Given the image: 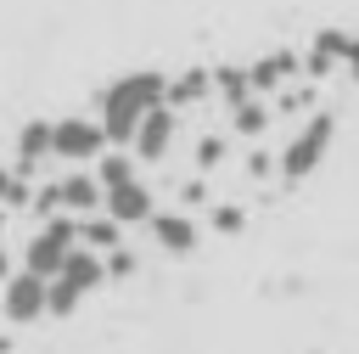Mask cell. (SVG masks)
I'll use <instances>...</instances> for the list:
<instances>
[{"instance_id": "obj_5", "label": "cell", "mask_w": 359, "mask_h": 354, "mask_svg": "<svg viewBox=\"0 0 359 354\" xmlns=\"http://www.w3.org/2000/svg\"><path fill=\"white\" fill-rule=\"evenodd\" d=\"M0 315H6L11 326H34V320H45V281L28 275V270H11V275L0 281Z\"/></svg>"}, {"instance_id": "obj_22", "label": "cell", "mask_w": 359, "mask_h": 354, "mask_svg": "<svg viewBox=\"0 0 359 354\" xmlns=\"http://www.w3.org/2000/svg\"><path fill=\"white\" fill-rule=\"evenodd\" d=\"M135 270H140V264H135L129 247H112V253H107V281H112V275H135Z\"/></svg>"}, {"instance_id": "obj_18", "label": "cell", "mask_w": 359, "mask_h": 354, "mask_svg": "<svg viewBox=\"0 0 359 354\" xmlns=\"http://www.w3.org/2000/svg\"><path fill=\"white\" fill-rule=\"evenodd\" d=\"M213 90H219V96H224L230 107L252 96V90H247V73H236V67H219V73H213Z\"/></svg>"}, {"instance_id": "obj_7", "label": "cell", "mask_w": 359, "mask_h": 354, "mask_svg": "<svg viewBox=\"0 0 359 354\" xmlns=\"http://www.w3.org/2000/svg\"><path fill=\"white\" fill-rule=\"evenodd\" d=\"M101 214L118 219V225H151V214H157L151 185H146V180H123V185H112V191L101 197Z\"/></svg>"}, {"instance_id": "obj_12", "label": "cell", "mask_w": 359, "mask_h": 354, "mask_svg": "<svg viewBox=\"0 0 359 354\" xmlns=\"http://www.w3.org/2000/svg\"><path fill=\"white\" fill-rule=\"evenodd\" d=\"M303 62L292 56V51H275V56H264V62H252L247 67V90L252 96H264V90H280V79H292Z\"/></svg>"}, {"instance_id": "obj_20", "label": "cell", "mask_w": 359, "mask_h": 354, "mask_svg": "<svg viewBox=\"0 0 359 354\" xmlns=\"http://www.w3.org/2000/svg\"><path fill=\"white\" fill-rule=\"evenodd\" d=\"M241 225H247V214H241L236 202H219V208H213V230H224V236H236Z\"/></svg>"}, {"instance_id": "obj_4", "label": "cell", "mask_w": 359, "mask_h": 354, "mask_svg": "<svg viewBox=\"0 0 359 354\" xmlns=\"http://www.w3.org/2000/svg\"><path fill=\"white\" fill-rule=\"evenodd\" d=\"M107 146H112V140H107L101 118L67 112V118H56V124H50V157H62V163H95Z\"/></svg>"}, {"instance_id": "obj_9", "label": "cell", "mask_w": 359, "mask_h": 354, "mask_svg": "<svg viewBox=\"0 0 359 354\" xmlns=\"http://www.w3.org/2000/svg\"><path fill=\"white\" fill-rule=\"evenodd\" d=\"M101 197H107V191H101L95 174H84V169L67 174V180H56V208H67V214H79V219H84V214H101Z\"/></svg>"}, {"instance_id": "obj_15", "label": "cell", "mask_w": 359, "mask_h": 354, "mask_svg": "<svg viewBox=\"0 0 359 354\" xmlns=\"http://www.w3.org/2000/svg\"><path fill=\"white\" fill-rule=\"evenodd\" d=\"M90 174H95V185H101V191H112V185L135 180V152H118V146H107V152L90 163Z\"/></svg>"}, {"instance_id": "obj_13", "label": "cell", "mask_w": 359, "mask_h": 354, "mask_svg": "<svg viewBox=\"0 0 359 354\" xmlns=\"http://www.w3.org/2000/svg\"><path fill=\"white\" fill-rule=\"evenodd\" d=\"M79 247H90V253H112V247H123V225L118 219H107V214H84L79 219Z\"/></svg>"}, {"instance_id": "obj_19", "label": "cell", "mask_w": 359, "mask_h": 354, "mask_svg": "<svg viewBox=\"0 0 359 354\" xmlns=\"http://www.w3.org/2000/svg\"><path fill=\"white\" fill-rule=\"evenodd\" d=\"M17 202H28V180L17 169H0V208H17Z\"/></svg>"}, {"instance_id": "obj_14", "label": "cell", "mask_w": 359, "mask_h": 354, "mask_svg": "<svg viewBox=\"0 0 359 354\" xmlns=\"http://www.w3.org/2000/svg\"><path fill=\"white\" fill-rule=\"evenodd\" d=\"M342 51H348V34H337V28H325L314 45H309V56H303V73H314V79H325L337 62H342Z\"/></svg>"}, {"instance_id": "obj_17", "label": "cell", "mask_w": 359, "mask_h": 354, "mask_svg": "<svg viewBox=\"0 0 359 354\" xmlns=\"http://www.w3.org/2000/svg\"><path fill=\"white\" fill-rule=\"evenodd\" d=\"M208 90H213V73H202V67H196V73H185V79H174V84H168V101H174V107H185V101H202Z\"/></svg>"}, {"instance_id": "obj_24", "label": "cell", "mask_w": 359, "mask_h": 354, "mask_svg": "<svg viewBox=\"0 0 359 354\" xmlns=\"http://www.w3.org/2000/svg\"><path fill=\"white\" fill-rule=\"evenodd\" d=\"M11 275V253H6V242H0V281Z\"/></svg>"}, {"instance_id": "obj_10", "label": "cell", "mask_w": 359, "mask_h": 354, "mask_svg": "<svg viewBox=\"0 0 359 354\" xmlns=\"http://www.w3.org/2000/svg\"><path fill=\"white\" fill-rule=\"evenodd\" d=\"M45 157H50V124H45V118H28V124L17 129V174L28 180Z\"/></svg>"}, {"instance_id": "obj_21", "label": "cell", "mask_w": 359, "mask_h": 354, "mask_svg": "<svg viewBox=\"0 0 359 354\" xmlns=\"http://www.w3.org/2000/svg\"><path fill=\"white\" fill-rule=\"evenodd\" d=\"M219 157H224V140H219V135H208V140L196 146V169L208 174V169H219Z\"/></svg>"}, {"instance_id": "obj_8", "label": "cell", "mask_w": 359, "mask_h": 354, "mask_svg": "<svg viewBox=\"0 0 359 354\" xmlns=\"http://www.w3.org/2000/svg\"><path fill=\"white\" fill-rule=\"evenodd\" d=\"M50 281H67L79 298H90L95 287H107V258L101 253H90V247H73V258L62 264V275H50Z\"/></svg>"}, {"instance_id": "obj_3", "label": "cell", "mask_w": 359, "mask_h": 354, "mask_svg": "<svg viewBox=\"0 0 359 354\" xmlns=\"http://www.w3.org/2000/svg\"><path fill=\"white\" fill-rule=\"evenodd\" d=\"M73 247H79V219H45L22 242V270L39 275V281H50V275H62V264L73 258Z\"/></svg>"}, {"instance_id": "obj_6", "label": "cell", "mask_w": 359, "mask_h": 354, "mask_svg": "<svg viewBox=\"0 0 359 354\" xmlns=\"http://www.w3.org/2000/svg\"><path fill=\"white\" fill-rule=\"evenodd\" d=\"M174 140H180V112L163 101V107H151V112L140 118V129H135V140H129V146H135V157H140V163H163V157L174 152Z\"/></svg>"}, {"instance_id": "obj_11", "label": "cell", "mask_w": 359, "mask_h": 354, "mask_svg": "<svg viewBox=\"0 0 359 354\" xmlns=\"http://www.w3.org/2000/svg\"><path fill=\"white\" fill-rule=\"evenodd\" d=\"M151 242L163 247V253H191L196 247V219H185V214H151Z\"/></svg>"}, {"instance_id": "obj_16", "label": "cell", "mask_w": 359, "mask_h": 354, "mask_svg": "<svg viewBox=\"0 0 359 354\" xmlns=\"http://www.w3.org/2000/svg\"><path fill=\"white\" fill-rule=\"evenodd\" d=\"M230 129H236V135H247V140H252V135H264V129H269V107H264L258 96L236 101V107H230Z\"/></svg>"}, {"instance_id": "obj_23", "label": "cell", "mask_w": 359, "mask_h": 354, "mask_svg": "<svg viewBox=\"0 0 359 354\" xmlns=\"http://www.w3.org/2000/svg\"><path fill=\"white\" fill-rule=\"evenodd\" d=\"M342 73L359 84V39H348V51H342Z\"/></svg>"}, {"instance_id": "obj_1", "label": "cell", "mask_w": 359, "mask_h": 354, "mask_svg": "<svg viewBox=\"0 0 359 354\" xmlns=\"http://www.w3.org/2000/svg\"><path fill=\"white\" fill-rule=\"evenodd\" d=\"M163 101H168V79L157 67H140V73H123V79H112L101 90V112L95 118H101V129H107L112 146H129L135 129H140V118L151 107H163Z\"/></svg>"}, {"instance_id": "obj_2", "label": "cell", "mask_w": 359, "mask_h": 354, "mask_svg": "<svg viewBox=\"0 0 359 354\" xmlns=\"http://www.w3.org/2000/svg\"><path fill=\"white\" fill-rule=\"evenodd\" d=\"M331 140H337V118H331V112H314V118H309V124L292 135V146L280 152V163H275V169H280V180H286V185L309 180V174L325 163Z\"/></svg>"}]
</instances>
